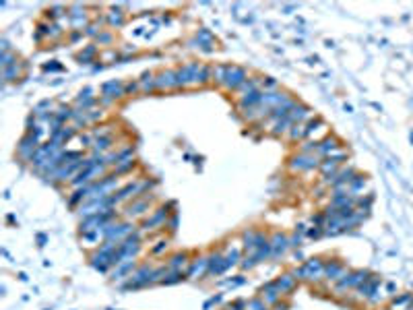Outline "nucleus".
<instances>
[{"label":"nucleus","instance_id":"f257e3e1","mask_svg":"<svg viewBox=\"0 0 413 310\" xmlns=\"http://www.w3.org/2000/svg\"><path fill=\"white\" fill-rule=\"evenodd\" d=\"M172 213H176V203L170 201V203H164V205H159L155 207L151 213H149L143 221H141V226L139 230L143 234H151V232H159V230H166L168 226V219Z\"/></svg>","mask_w":413,"mask_h":310},{"label":"nucleus","instance_id":"f03ea898","mask_svg":"<svg viewBox=\"0 0 413 310\" xmlns=\"http://www.w3.org/2000/svg\"><path fill=\"white\" fill-rule=\"evenodd\" d=\"M294 277L297 281H308V283H318L324 279V258L322 256H310L302 265L292 269Z\"/></svg>","mask_w":413,"mask_h":310},{"label":"nucleus","instance_id":"7ed1b4c3","mask_svg":"<svg viewBox=\"0 0 413 310\" xmlns=\"http://www.w3.org/2000/svg\"><path fill=\"white\" fill-rule=\"evenodd\" d=\"M155 192L151 194H143L134 201L126 203L122 207V219H128V221H136V219H145L151 211L155 209Z\"/></svg>","mask_w":413,"mask_h":310},{"label":"nucleus","instance_id":"20e7f679","mask_svg":"<svg viewBox=\"0 0 413 310\" xmlns=\"http://www.w3.org/2000/svg\"><path fill=\"white\" fill-rule=\"evenodd\" d=\"M139 230V226H134V221H128V219H114L112 223L104 228V240H112V242H122L126 240L130 234H134Z\"/></svg>","mask_w":413,"mask_h":310},{"label":"nucleus","instance_id":"39448f33","mask_svg":"<svg viewBox=\"0 0 413 310\" xmlns=\"http://www.w3.org/2000/svg\"><path fill=\"white\" fill-rule=\"evenodd\" d=\"M320 166V157L316 153H295L287 159V170L292 174H304V172H312L318 170Z\"/></svg>","mask_w":413,"mask_h":310},{"label":"nucleus","instance_id":"423d86ee","mask_svg":"<svg viewBox=\"0 0 413 310\" xmlns=\"http://www.w3.org/2000/svg\"><path fill=\"white\" fill-rule=\"evenodd\" d=\"M203 62H186V64L176 68V79H178V89H188V87H198V72H201Z\"/></svg>","mask_w":413,"mask_h":310},{"label":"nucleus","instance_id":"0eeeda50","mask_svg":"<svg viewBox=\"0 0 413 310\" xmlns=\"http://www.w3.org/2000/svg\"><path fill=\"white\" fill-rule=\"evenodd\" d=\"M99 91H102V95H99V104H102V108L112 106V104L120 102L122 97H126V93H124V81H120V79H112V81L104 83L102 87H99Z\"/></svg>","mask_w":413,"mask_h":310},{"label":"nucleus","instance_id":"6e6552de","mask_svg":"<svg viewBox=\"0 0 413 310\" xmlns=\"http://www.w3.org/2000/svg\"><path fill=\"white\" fill-rule=\"evenodd\" d=\"M248 81V72L246 68L237 66V64H228V70H225V79H223V89L225 91H240L242 85Z\"/></svg>","mask_w":413,"mask_h":310},{"label":"nucleus","instance_id":"1a4fd4ad","mask_svg":"<svg viewBox=\"0 0 413 310\" xmlns=\"http://www.w3.org/2000/svg\"><path fill=\"white\" fill-rule=\"evenodd\" d=\"M269 240V236L262 232V230H254V228H248V230H244V234H242V240H240V244H242V248H244V254H252L254 250L258 246H262Z\"/></svg>","mask_w":413,"mask_h":310},{"label":"nucleus","instance_id":"9d476101","mask_svg":"<svg viewBox=\"0 0 413 310\" xmlns=\"http://www.w3.org/2000/svg\"><path fill=\"white\" fill-rule=\"evenodd\" d=\"M271 258L273 260H277V258H283L287 252L292 250V246H290V236H287L285 232H273L271 234Z\"/></svg>","mask_w":413,"mask_h":310},{"label":"nucleus","instance_id":"9b49d317","mask_svg":"<svg viewBox=\"0 0 413 310\" xmlns=\"http://www.w3.org/2000/svg\"><path fill=\"white\" fill-rule=\"evenodd\" d=\"M66 23L72 27V31H85V27L89 25V12H87V8H85V6L74 4V6H70V8H68Z\"/></svg>","mask_w":413,"mask_h":310},{"label":"nucleus","instance_id":"f8f14e48","mask_svg":"<svg viewBox=\"0 0 413 310\" xmlns=\"http://www.w3.org/2000/svg\"><path fill=\"white\" fill-rule=\"evenodd\" d=\"M209 275V254H198L186 267V279H205Z\"/></svg>","mask_w":413,"mask_h":310},{"label":"nucleus","instance_id":"ddd939ff","mask_svg":"<svg viewBox=\"0 0 413 310\" xmlns=\"http://www.w3.org/2000/svg\"><path fill=\"white\" fill-rule=\"evenodd\" d=\"M139 267V263H136V258H128V260H122L120 265H116L114 269L110 271V279L114 281L116 285H120V283H124L126 281L132 273H134V269Z\"/></svg>","mask_w":413,"mask_h":310},{"label":"nucleus","instance_id":"4468645a","mask_svg":"<svg viewBox=\"0 0 413 310\" xmlns=\"http://www.w3.org/2000/svg\"><path fill=\"white\" fill-rule=\"evenodd\" d=\"M40 145H42V143L37 141L33 134L25 132V134H23V139H21L19 145H17V155H19V159H21V161H31L33 153L37 151V147H40Z\"/></svg>","mask_w":413,"mask_h":310},{"label":"nucleus","instance_id":"2eb2a0df","mask_svg":"<svg viewBox=\"0 0 413 310\" xmlns=\"http://www.w3.org/2000/svg\"><path fill=\"white\" fill-rule=\"evenodd\" d=\"M347 267L341 263L339 258H329V260H324V279L331 281V283H337V281H341L345 275H347Z\"/></svg>","mask_w":413,"mask_h":310},{"label":"nucleus","instance_id":"dca6fc26","mask_svg":"<svg viewBox=\"0 0 413 310\" xmlns=\"http://www.w3.org/2000/svg\"><path fill=\"white\" fill-rule=\"evenodd\" d=\"M155 85H157V91H174V89H178L176 68H166V70L155 72Z\"/></svg>","mask_w":413,"mask_h":310},{"label":"nucleus","instance_id":"f3484780","mask_svg":"<svg viewBox=\"0 0 413 310\" xmlns=\"http://www.w3.org/2000/svg\"><path fill=\"white\" fill-rule=\"evenodd\" d=\"M341 141L337 139L335 134H324L322 139L318 141V149H316V155L322 159V157H329V155H333V153H337V151H341Z\"/></svg>","mask_w":413,"mask_h":310},{"label":"nucleus","instance_id":"a211bd4d","mask_svg":"<svg viewBox=\"0 0 413 310\" xmlns=\"http://www.w3.org/2000/svg\"><path fill=\"white\" fill-rule=\"evenodd\" d=\"M228 263H225L223 250H211L209 252V275L211 277H221L223 273H228Z\"/></svg>","mask_w":413,"mask_h":310},{"label":"nucleus","instance_id":"6ab92c4d","mask_svg":"<svg viewBox=\"0 0 413 310\" xmlns=\"http://www.w3.org/2000/svg\"><path fill=\"white\" fill-rule=\"evenodd\" d=\"M275 283H277V288L283 296H292L295 290H297V285L299 281L294 277V273L292 271H285V273H279L277 277H275Z\"/></svg>","mask_w":413,"mask_h":310},{"label":"nucleus","instance_id":"aec40b11","mask_svg":"<svg viewBox=\"0 0 413 310\" xmlns=\"http://www.w3.org/2000/svg\"><path fill=\"white\" fill-rule=\"evenodd\" d=\"M190 260H192L190 252L178 250V252H174V254H170V256L166 258V265H168V269H172V271H184V273H186V267L190 265Z\"/></svg>","mask_w":413,"mask_h":310},{"label":"nucleus","instance_id":"412c9836","mask_svg":"<svg viewBox=\"0 0 413 310\" xmlns=\"http://www.w3.org/2000/svg\"><path fill=\"white\" fill-rule=\"evenodd\" d=\"M258 296H260L269 306H275V304H277L281 298H283V294L279 292V288H277V283H275V279H273V281H267L265 285H262V288L258 290Z\"/></svg>","mask_w":413,"mask_h":310},{"label":"nucleus","instance_id":"4be33fe9","mask_svg":"<svg viewBox=\"0 0 413 310\" xmlns=\"http://www.w3.org/2000/svg\"><path fill=\"white\" fill-rule=\"evenodd\" d=\"M223 256H225V263H228V269L237 267V265L242 263V258H244V248H242V244H232V246H228V248H225V252H223Z\"/></svg>","mask_w":413,"mask_h":310},{"label":"nucleus","instance_id":"5701e85b","mask_svg":"<svg viewBox=\"0 0 413 310\" xmlns=\"http://www.w3.org/2000/svg\"><path fill=\"white\" fill-rule=\"evenodd\" d=\"M124 23H126V12H124L120 6H112L106 12V25L110 29H118Z\"/></svg>","mask_w":413,"mask_h":310},{"label":"nucleus","instance_id":"b1692460","mask_svg":"<svg viewBox=\"0 0 413 310\" xmlns=\"http://www.w3.org/2000/svg\"><path fill=\"white\" fill-rule=\"evenodd\" d=\"M192 44H198V48L205 50V52H209V50L215 48V37H213V33L209 29H198Z\"/></svg>","mask_w":413,"mask_h":310},{"label":"nucleus","instance_id":"393cba45","mask_svg":"<svg viewBox=\"0 0 413 310\" xmlns=\"http://www.w3.org/2000/svg\"><path fill=\"white\" fill-rule=\"evenodd\" d=\"M139 87H141V93H153V91H157L155 72H151V70L143 72V74H141V79H139Z\"/></svg>","mask_w":413,"mask_h":310},{"label":"nucleus","instance_id":"a878e982","mask_svg":"<svg viewBox=\"0 0 413 310\" xmlns=\"http://www.w3.org/2000/svg\"><path fill=\"white\" fill-rule=\"evenodd\" d=\"M287 141H290V143H302V141H306V124H294L292 130L287 132Z\"/></svg>","mask_w":413,"mask_h":310},{"label":"nucleus","instance_id":"bb28decb","mask_svg":"<svg viewBox=\"0 0 413 310\" xmlns=\"http://www.w3.org/2000/svg\"><path fill=\"white\" fill-rule=\"evenodd\" d=\"M134 168H136V159H128V161H122V164H118L114 170H112V174H114L116 178L128 176V174H132Z\"/></svg>","mask_w":413,"mask_h":310},{"label":"nucleus","instance_id":"cd10ccee","mask_svg":"<svg viewBox=\"0 0 413 310\" xmlns=\"http://www.w3.org/2000/svg\"><path fill=\"white\" fill-rule=\"evenodd\" d=\"M225 70H228V64H213V72H211V83L223 87V79H225Z\"/></svg>","mask_w":413,"mask_h":310},{"label":"nucleus","instance_id":"c85d7f7f","mask_svg":"<svg viewBox=\"0 0 413 310\" xmlns=\"http://www.w3.org/2000/svg\"><path fill=\"white\" fill-rule=\"evenodd\" d=\"M21 72H23V62H17V64H12L8 68H2V79H4V83H10V81L19 79Z\"/></svg>","mask_w":413,"mask_h":310},{"label":"nucleus","instance_id":"c756f323","mask_svg":"<svg viewBox=\"0 0 413 310\" xmlns=\"http://www.w3.org/2000/svg\"><path fill=\"white\" fill-rule=\"evenodd\" d=\"M170 250V238H159L151 248H149V254L151 256H164Z\"/></svg>","mask_w":413,"mask_h":310},{"label":"nucleus","instance_id":"7c9ffc66","mask_svg":"<svg viewBox=\"0 0 413 310\" xmlns=\"http://www.w3.org/2000/svg\"><path fill=\"white\" fill-rule=\"evenodd\" d=\"M95 56H97V46L91 44V46H87L83 52L79 54V60H81V64H89V62H97Z\"/></svg>","mask_w":413,"mask_h":310},{"label":"nucleus","instance_id":"2f4dec72","mask_svg":"<svg viewBox=\"0 0 413 310\" xmlns=\"http://www.w3.org/2000/svg\"><path fill=\"white\" fill-rule=\"evenodd\" d=\"M186 279V273L184 271H168V275L164 277V281H161V285H176V283H180V281H184Z\"/></svg>","mask_w":413,"mask_h":310},{"label":"nucleus","instance_id":"473e14b6","mask_svg":"<svg viewBox=\"0 0 413 310\" xmlns=\"http://www.w3.org/2000/svg\"><path fill=\"white\" fill-rule=\"evenodd\" d=\"M246 310H271V306L262 300L260 296H256V298H250V300L246 302Z\"/></svg>","mask_w":413,"mask_h":310},{"label":"nucleus","instance_id":"72a5a7b5","mask_svg":"<svg viewBox=\"0 0 413 310\" xmlns=\"http://www.w3.org/2000/svg\"><path fill=\"white\" fill-rule=\"evenodd\" d=\"M211 72H213L211 64H203L201 66V72H198V87H205V85L211 83Z\"/></svg>","mask_w":413,"mask_h":310},{"label":"nucleus","instance_id":"f704fd0d","mask_svg":"<svg viewBox=\"0 0 413 310\" xmlns=\"http://www.w3.org/2000/svg\"><path fill=\"white\" fill-rule=\"evenodd\" d=\"M114 31L112 29H102V33H99L97 37H95V42L99 44V46H110L112 42H114Z\"/></svg>","mask_w":413,"mask_h":310},{"label":"nucleus","instance_id":"c9c22d12","mask_svg":"<svg viewBox=\"0 0 413 310\" xmlns=\"http://www.w3.org/2000/svg\"><path fill=\"white\" fill-rule=\"evenodd\" d=\"M316 149H318V141H314V139H306V141L299 143V149H297V151H299V153H316Z\"/></svg>","mask_w":413,"mask_h":310},{"label":"nucleus","instance_id":"e433bc0d","mask_svg":"<svg viewBox=\"0 0 413 310\" xmlns=\"http://www.w3.org/2000/svg\"><path fill=\"white\" fill-rule=\"evenodd\" d=\"M124 93H126V97H132V95H136V93H141L139 79H134V81H126V83H124Z\"/></svg>","mask_w":413,"mask_h":310},{"label":"nucleus","instance_id":"4c0bfd02","mask_svg":"<svg viewBox=\"0 0 413 310\" xmlns=\"http://www.w3.org/2000/svg\"><path fill=\"white\" fill-rule=\"evenodd\" d=\"M256 265H258V263H256V258H254L252 254H244V258H242V263H240L242 271H252V269H254Z\"/></svg>","mask_w":413,"mask_h":310},{"label":"nucleus","instance_id":"58836bf2","mask_svg":"<svg viewBox=\"0 0 413 310\" xmlns=\"http://www.w3.org/2000/svg\"><path fill=\"white\" fill-rule=\"evenodd\" d=\"M322 236H324V228L310 226V228H308V234H306V238H310V240H318V238H322Z\"/></svg>","mask_w":413,"mask_h":310},{"label":"nucleus","instance_id":"ea45409f","mask_svg":"<svg viewBox=\"0 0 413 310\" xmlns=\"http://www.w3.org/2000/svg\"><path fill=\"white\" fill-rule=\"evenodd\" d=\"M83 33H85L87 37H97L99 33H102V29H99V23H97V21H95V23H89V25L85 27Z\"/></svg>","mask_w":413,"mask_h":310},{"label":"nucleus","instance_id":"a19ab883","mask_svg":"<svg viewBox=\"0 0 413 310\" xmlns=\"http://www.w3.org/2000/svg\"><path fill=\"white\" fill-rule=\"evenodd\" d=\"M260 89H262V91H277V81H275V79H271V77L262 79V83H260Z\"/></svg>","mask_w":413,"mask_h":310},{"label":"nucleus","instance_id":"79ce46f5","mask_svg":"<svg viewBox=\"0 0 413 310\" xmlns=\"http://www.w3.org/2000/svg\"><path fill=\"white\" fill-rule=\"evenodd\" d=\"M304 238H306V236H302V234H297V232H294V234L290 236V246H292V248H295V250H297V248L302 246Z\"/></svg>","mask_w":413,"mask_h":310},{"label":"nucleus","instance_id":"37998d69","mask_svg":"<svg viewBox=\"0 0 413 310\" xmlns=\"http://www.w3.org/2000/svg\"><path fill=\"white\" fill-rule=\"evenodd\" d=\"M166 230H170V234H174L178 230V213H172L170 215V219H168V226H166Z\"/></svg>","mask_w":413,"mask_h":310},{"label":"nucleus","instance_id":"c03bdc74","mask_svg":"<svg viewBox=\"0 0 413 310\" xmlns=\"http://www.w3.org/2000/svg\"><path fill=\"white\" fill-rule=\"evenodd\" d=\"M246 302H248V300H234V302L228 306V310H246Z\"/></svg>","mask_w":413,"mask_h":310},{"label":"nucleus","instance_id":"a18cd8bd","mask_svg":"<svg viewBox=\"0 0 413 310\" xmlns=\"http://www.w3.org/2000/svg\"><path fill=\"white\" fill-rule=\"evenodd\" d=\"M271 310H290V302H287V300H283V298H281V300H279L277 304H275V306H271Z\"/></svg>","mask_w":413,"mask_h":310}]
</instances>
